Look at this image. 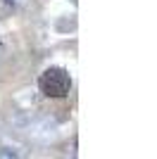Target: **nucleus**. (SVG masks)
I'll return each instance as SVG.
<instances>
[{"label": "nucleus", "mask_w": 157, "mask_h": 159, "mask_svg": "<svg viewBox=\"0 0 157 159\" xmlns=\"http://www.w3.org/2000/svg\"><path fill=\"white\" fill-rule=\"evenodd\" d=\"M38 88L45 98H64L72 90V76L62 66H48L38 79Z\"/></svg>", "instance_id": "obj_1"}, {"label": "nucleus", "mask_w": 157, "mask_h": 159, "mask_svg": "<svg viewBox=\"0 0 157 159\" xmlns=\"http://www.w3.org/2000/svg\"><path fill=\"white\" fill-rule=\"evenodd\" d=\"M0 159H17V152L10 150V147H2L0 150Z\"/></svg>", "instance_id": "obj_2"}, {"label": "nucleus", "mask_w": 157, "mask_h": 159, "mask_svg": "<svg viewBox=\"0 0 157 159\" xmlns=\"http://www.w3.org/2000/svg\"><path fill=\"white\" fill-rule=\"evenodd\" d=\"M5 2H14V0H5Z\"/></svg>", "instance_id": "obj_3"}]
</instances>
